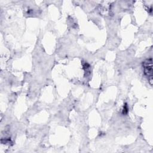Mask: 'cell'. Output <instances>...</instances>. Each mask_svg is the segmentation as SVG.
<instances>
[{
  "instance_id": "6da1fadb",
  "label": "cell",
  "mask_w": 153,
  "mask_h": 153,
  "mask_svg": "<svg viewBox=\"0 0 153 153\" xmlns=\"http://www.w3.org/2000/svg\"><path fill=\"white\" fill-rule=\"evenodd\" d=\"M143 67L144 69L145 75L150 80L151 84H152V59H146L143 62Z\"/></svg>"
}]
</instances>
